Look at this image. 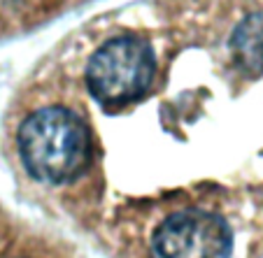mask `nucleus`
Segmentation results:
<instances>
[{
    "mask_svg": "<svg viewBox=\"0 0 263 258\" xmlns=\"http://www.w3.org/2000/svg\"><path fill=\"white\" fill-rule=\"evenodd\" d=\"M19 154L30 177L65 184L80 177L91 158V137L82 116L68 107H42L19 128Z\"/></svg>",
    "mask_w": 263,
    "mask_h": 258,
    "instance_id": "1",
    "label": "nucleus"
},
{
    "mask_svg": "<svg viewBox=\"0 0 263 258\" xmlns=\"http://www.w3.org/2000/svg\"><path fill=\"white\" fill-rule=\"evenodd\" d=\"M233 235L219 214L179 209L170 214L152 240L154 258H229Z\"/></svg>",
    "mask_w": 263,
    "mask_h": 258,
    "instance_id": "3",
    "label": "nucleus"
},
{
    "mask_svg": "<svg viewBox=\"0 0 263 258\" xmlns=\"http://www.w3.org/2000/svg\"><path fill=\"white\" fill-rule=\"evenodd\" d=\"M154 54L138 37H115L89 61L86 84L98 103L121 107L147 93L154 80Z\"/></svg>",
    "mask_w": 263,
    "mask_h": 258,
    "instance_id": "2",
    "label": "nucleus"
},
{
    "mask_svg": "<svg viewBox=\"0 0 263 258\" xmlns=\"http://www.w3.org/2000/svg\"><path fill=\"white\" fill-rule=\"evenodd\" d=\"M233 51L238 65L247 75H258L263 70V14L249 16L233 33Z\"/></svg>",
    "mask_w": 263,
    "mask_h": 258,
    "instance_id": "4",
    "label": "nucleus"
}]
</instances>
